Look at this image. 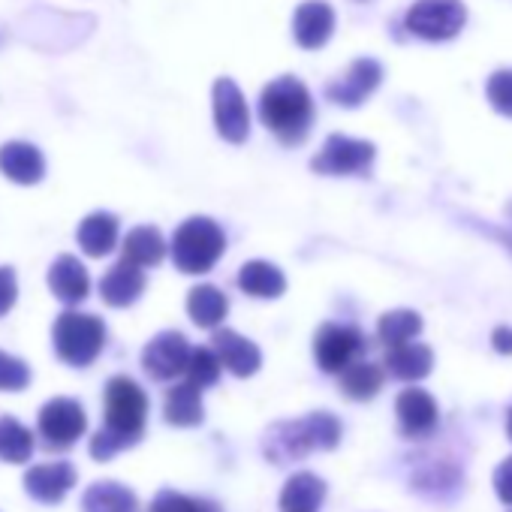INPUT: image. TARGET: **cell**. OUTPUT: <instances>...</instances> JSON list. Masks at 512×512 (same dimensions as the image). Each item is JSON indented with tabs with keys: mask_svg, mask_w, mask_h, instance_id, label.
<instances>
[{
	"mask_svg": "<svg viewBox=\"0 0 512 512\" xmlns=\"http://www.w3.org/2000/svg\"><path fill=\"white\" fill-rule=\"evenodd\" d=\"M374 145L365 139H350V136H329L323 151L314 157L311 169L320 175H368L374 163Z\"/></svg>",
	"mask_w": 512,
	"mask_h": 512,
	"instance_id": "52a82bcc",
	"label": "cell"
},
{
	"mask_svg": "<svg viewBox=\"0 0 512 512\" xmlns=\"http://www.w3.org/2000/svg\"><path fill=\"white\" fill-rule=\"evenodd\" d=\"M163 413H166V422L169 425H178V428H193L202 422L205 416V407H202V389L193 386V383H178L166 392V401H163Z\"/></svg>",
	"mask_w": 512,
	"mask_h": 512,
	"instance_id": "603a6c76",
	"label": "cell"
},
{
	"mask_svg": "<svg viewBox=\"0 0 512 512\" xmlns=\"http://www.w3.org/2000/svg\"><path fill=\"white\" fill-rule=\"evenodd\" d=\"M383 389V368L371 362H353L341 374V392L353 401H371Z\"/></svg>",
	"mask_w": 512,
	"mask_h": 512,
	"instance_id": "83f0119b",
	"label": "cell"
},
{
	"mask_svg": "<svg viewBox=\"0 0 512 512\" xmlns=\"http://www.w3.org/2000/svg\"><path fill=\"white\" fill-rule=\"evenodd\" d=\"M335 31V13L323 0H308L293 16V37L302 49H323Z\"/></svg>",
	"mask_w": 512,
	"mask_h": 512,
	"instance_id": "2e32d148",
	"label": "cell"
},
{
	"mask_svg": "<svg viewBox=\"0 0 512 512\" xmlns=\"http://www.w3.org/2000/svg\"><path fill=\"white\" fill-rule=\"evenodd\" d=\"M148 419V395L130 377H112L106 383V425L91 437V455L109 461L142 440Z\"/></svg>",
	"mask_w": 512,
	"mask_h": 512,
	"instance_id": "6da1fadb",
	"label": "cell"
},
{
	"mask_svg": "<svg viewBox=\"0 0 512 512\" xmlns=\"http://www.w3.org/2000/svg\"><path fill=\"white\" fill-rule=\"evenodd\" d=\"M19 299V281L10 266H0V317H7Z\"/></svg>",
	"mask_w": 512,
	"mask_h": 512,
	"instance_id": "e575fe53",
	"label": "cell"
},
{
	"mask_svg": "<svg viewBox=\"0 0 512 512\" xmlns=\"http://www.w3.org/2000/svg\"><path fill=\"white\" fill-rule=\"evenodd\" d=\"M187 314H190V320H193L196 326H202V329H217V326L226 320V314H229V299H226L217 287L199 284V287H193L190 296H187Z\"/></svg>",
	"mask_w": 512,
	"mask_h": 512,
	"instance_id": "484cf974",
	"label": "cell"
},
{
	"mask_svg": "<svg viewBox=\"0 0 512 512\" xmlns=\"http://www.w3.org/2000/svg\"><path fill=\"white\" fill-rule=\"evenodd\" d=\"M434 368V353L425 347V344H404V347H395L389 350L386 356V371L398 380H407V383H416L422 377H428Z\"/></svg>",
	"mask_w": 512,
	"mask_h": 512,
	"instance_id": "cb8c5ba5",
	"label": "cell"
},
{
	"mask_svg": "<svg viewBox=\"0 0 512 512\" xmlns=\"http://www.w3.org/2000/svg\"><path fill=\"white\" fill-rule=\"evenodd\" d=\"M398 425L407 437H428L437 428V401L425 389H404L395 401Z\"/></svg>",
	"mask_w": 512,
	"mask_h": 512,
	"instance_id": "4fadbf2b",
	"label": "cell"
},
{
	"mask_svg": "<svg viewBox=\"0 0 512 512\" xmlns=\"http://www.w3.org/2000/svg\"><path fill=\"white\" fill-rule=\"evenodd\" d=\"M76 238L88 256H106L118 244V217L109 211H94L79 223Z\"/></svg>",
	"mask_w": 512,
	"mask_h": 512,
	"instance_id": "44dd1931",
	"label": "cell"
},
{
	"mask_svg": "<svg viewBox=\"0 0 512 512\" xmlns=\"http://www.w3.org/2000/svg\"><path fill=\"white\" fill-rule=\"evenodd\" d=\"M82 512H136V494L121 482H94L82 497Z\"/></svg>",
	"mask_w": 512,
	"mask_h": 512,
	"instance_id": "4316f807",
	"label": "cell"
},
{
	"mask_svg": "<svg viewBox=\"0 0 512 512\" xmlns=\"http://www.w3.org/2000/svg\"><path fill=\"white\" fill-rule=\"evenodd\" d=\"M238 287L247 296H253V299H278L287 290V278H284V272L278 266L263 263V260H253V263L241 266Z\"/></svg>",
	"mask_w": 512,
	"mask_h": 512,
	"instance_id": "7402d4cb",
	"label": "cell"
},
{
	"mask_svg": "<svg viewBox=\"0 0 512 512\" xmlns=\"http://www.w3.org/2000/svg\"><path fill=\"white\" fill-rule=\"evenodd\" d=\"M485 94H488V103H491L500 115L512 118V70H497V73L488 79Z\"/></svg>",
	"mask_w": 512,
	"mask_h": 512,
	"instance_id": "836d02e7",
	"label": "cell"
},
{
	"mask_svg": "<svg viewBox=\"0 0 512 512\" xmlns=\"http://www.w3.org/2000/svg\"><path fill=\"white\" fill-rule=\"evenodd\" d=\"M380 79H383L380 64L371 61V58H359V61H353V67L347 70L344 79L329 82L326 97H329L332 103H338V106L353 109V106H362V103L377 91Z\"/></svg>",
	"mask_w": 512,
	"mask_h": 512,
	"instance_id": "7c38bea8",
	"label": "cell"
},
{
	"mask_svg": "<svg viewBox=\"0 0 512 512\" xmlns=\"http://www.w3.org/2000/svg\"><path fill=\"white\" fill-rule=\"evenodd\" d=\"M49 290L64 305H79V302L88 299L91 278H88V269L82 266L79 256H73V253L58 256V260L52 263V269H49Z\"/></svg>",
	"mask_w": 512,
	"mask_h": 512,
	"instance_id": "e0dca14e",
	"label": "cell"
},
{
	"mask_svg": "<svg viewBox=\"0 0 512 512\" xmlns=\"http://www.w3.org/2000/svg\"><path fill=\"white\" fill-rule=\"evenodd\" d=\"M419 332H422V317L416 311H389L377 323V335L389 350L410 344Z\"/></svg>",
	"mask_w": 512,
	"mask_h": 512,
	"instance_id": "f546056e",
	"label": "cell"
},
{
	"mask_svg": "<svg viewBox=\"0 0 512 512\" xmlns=\"http://www.w3.org/2000/svg\"><path fill=\"white\" fill-rule=\"evenodd\" d=\"M494 491L506 506H512V455L494 470Z\"/></svg>",
	"mask_w": 512,
	"mask_h": 512,
	"instance_id": "d590c367",
	"label": "cell"
},
{
	"mask_svg": "<svg viewBox=\"0 0 512 512\" xmlns=\"http://www.w3.org/2000/svg\"><path fill=\"white\" fill-rule=\"evenodd\" d=\"M34 455V434L19 422L4 416L0 419V458L7 464H25Z\"/></svg>",
	"mask_w": 512,
	"mask_h": 512,
	"instance_id": "f1b7e54d",
	"label": "cell"
},
{
	"mask_svg": "<svg viewBox=\"0 0 512 512\" xmlns=\"http://www.w3.org/2000/svg\"><path fill=\"white\" fill-rule=\"evenodd\" d=\"M491 347L500 353V356H512V329L509 326H497L491 332Z\"/></svg>",
	"mask_w": 512,
	"mask_h": 512,
	"instance_id": "8d00e7d4",
	"label": "cell"
},
{
	"mask_svg": "<svg viewBox=\"0 0 512 512\" xmlns=\"http://www.w3.org/2000/svg\"><path fill=\"white\" fill-rule=\"evenodd\" d=\"M0 172L16 184H37L46 175V157L31 142H7L0 148Z\"/></svg>",
	"mask_w": 512,
	"mask_h": 512,
	"instance_id": "d6986e66",
	"label": "cell"
},
{
	"mask_svg": "<svg viewBox=\"0 0 512 512\" xmlns=\"http://www.w3.org/2000/svg\"><path fill=\"white\" fill-rule=\"evenodd\" d=\"M326 500V482L317 473H293L281 491V512H320Z\"/></svg>",
	"mask_w": 512,
	"mask_h": 512,
	"instance_id": "ffe728a7",
	"label": "cell"
},
{
	"mask_svg": "<svg viewBox=\"0 0 512 512\" xmlns=\"http://www.w3.org/2000/svg\"><path fill=\"white\" fill-rule=\"evenodd\" d=\"M211 344H214V353H217L220 365L226 371H232L235 377H250V374L260 371V365H263L260 347H256L253 341H247V338H241L232 329H217Z\"/></svg>",
	"mask_w": 512,
	"mask_h": 512,
	"instance_id": "5bb4252c",
	"label": "cell"
},
{
	"mask_svg": "<svg viewBox=\"0 0 512 512\" xmlns=\"http://www.w3.org/2000/svg\"><path fill=\"white\" fill-rule=\"evenodd\" d=\"M52 341H55V353L61 362H67L73 368H85L100 356V350L106 344V326L94 314L67 311L55 320Z\"/></svg>",
	"mask_w": 512,
	"mask_h": 512,
	"instance_id": "5b68a950",
	"label": "cell"
},
{
	"mask_svg": "<svg viewBox=\"0 0 512 512\" xmlns=\"http://www.w3.org/2000/svg\"><path fill=\"white\" fill-rule=\"evenodd\" d=\"M341 443V422L332 413H311L296 422H278L266 434V455L275 464L305 458L314 449H335Z\"/></svg>",
	"mask_w": 512,
	"mask_h": 512,
	"instance_id": "3957f363",
	"label": "cell"
},
{
	"mask_svg": "<svg viewBox=\"0 0 512 512\" xmlns=\"http://www.w3.org/2000/svg\"><path fill=\"white\" fill-rule=\"evenodd\" d=\"M193 347L181 332H160L142 350V368L151 380H172L187 371Z\"/></svg>",
	"mask_w": 512,
	"mask_h": 512,
	"instance_id": "30bf717a",
	"label": "cell"
},
{
	"mask_svg": "<svg viewBox=\"0 0 512 512\" xmlns=\"http://www.w3.org/2000/svg\"><path fill=\"white\" fill-rule=\"evenodd\" d=\"M220 359H217V353L214 350H208V347H196L193 353H190V362H187V383H193V386H199V389H205V386H214L217 380H220Z\"/></svg>",
	"mask_w": 512,
	"mask_h": 512,
	"instance_id": "4dcf8cb0",
	"label": "cell"
},
{
	"mask_svg": "<svg viewBox=\"0 0 512 512\" xmlns=\"http://www.w3.org/2000/svg\"><path fill=\"white\" fill-rule=\"evenodd\" d=\"M28 383H31V368L22 359L0 350V392H22L28 389Z\"/></svg>",
	"mask_w": 512,
	"mask_h": 512,
	"instance_id": "d6a6232c",
	"label": "cell"
},
{
	"mask_svg": "<svg viewBox=\"0 0 512 512\" xmlns=\"http://www.w3.org/2000/svg\"><path fill=\"white\" fill-rule=\"evenodd\" d=\"M148 512H220L217 503L211 500H202V497H187L181 491H160L151 503Z\"/></svg>",
	"mask_w": 512,
	"mask_h": 512,
	"instance_id": "1f68e13d",
	"label": "cell"
},
{
	"mask_svg": "<svg viewBox=\"0 0 512 512\" xmlns=\"http://www.w3.org/2000/svg\"><path fill=\"white\" fill-rule=\"evenodd\" d=\"M73 485H76V467L67 461L37 464L25 473V491L40 503H61Z\"/></svg>",
	"mask_w": 512,
	"mask_h": 512,
	"instance_id": "9a60e30c",
	"label": "cell"
},
{
	"mask_svg": "<svg viewBox=\"0 0 512 512\" xmlns=\"http://www.w3.org/2000/svg\"><path fill=\"white\" fill-rule=\"evenodd\" d=\"M467 22L461 0H416L407 10V31L422 40H452Z\"/></svg>",
	"mask_w": 512,
	"mask_h": 512,
	"instance_id": "8992f818",
	"label": "cell"
},
{
	"mask_svg": "<svg viewBox=\"0 0 512 512\" xmlns=\"http://www.w3.org/2000/svg\"><path fill=\"white\" fill-rule=\"evenodd\" d=\"M40 437L49 449H70L88 428V416L76 398H52L37 416Z\"/></svg>",
	"mask_w": 512,
	"mask_h": 512,
	"instance_id": "ba28073f",
	"label": "cell"
},
{
	"mask_svg": "<svg viewBox=\"0 0 512 512\" xmlns=\"http://www.w3.org/2000/svg\"><path fill=\"white\" fill-rule=\"evenodd\" d=\"M362 350H365V335L353 326L326 323L314 338V356L326 374H344Z\"/></svg>",
	"mask_w": 512,
	"mask_h": 512,
	"instance_id": "9c48e42d",
	"label": "cell"
},
{
	"mask_svg": "<svg viewBox=\"0 0 512 512\" xmlns=\"http://www.w3.org/2000/svg\"><path fill=\"white\" fill-rule=\"evenodd\" d=\"M260 118L284 145H302L314 124V100L296 76H281L266 85L260 97Z\"/></svg>",
	"mask_w": 512,
	"mask_h": 512,
	"instance_id": "7a4b0ae2",
	"label": "cell"
},
{
	"mask_svg": "<svg viewBox=\"0 0 512 512\" xmlns=\"http://www.w3.org/2000/svg\"><path fill=\"white\" fill-rule=\"evenodd\" d=\"M163 256H166V241H163L160 229H154V226H136V229L127 232L121 260H127V263H133L139 269H151V266H157L163 260Z\"/></svg>",
	"mask_w": 512,
	"mask_h": 512,
	"instance_id": "d4e9b609",
	"label": "cell"
},
{
	"mask_svg": "<svg viewBox=\"0 0 512 512\" xmlns=\"http://www.w3.org/2000/svg\"><path fill=\"white\" fill-rule=\"evenodd\" d=\"M214 127L232 145H241L250 133V112L232 79L214 82Z\"/></svg>",
	"mask_w": 512,
	"mask_h": 512,
	"instance_id": "8fae6325",
	"label": "cell"
},
{
	"mask_svg": "<svg viewBox=\"0 0 512 512\" xmlns=\"http://www.w3.org/2000/svg\"><path fill=\"white\" fill-rule=\"evenodd\" d=\"M506 434H509V440H512V410H509V419H506Z\"/></svg>",
	"mask_w": 512,
	"mask_h": 512,
	"instance_id": "74e56055",
	"label": "cell"
},
{
	"mask_svg": "<svg viewBox=\"0 0 512 512\" xmlns=\"http://www.w3.org/2000/svg\"><path fill=\"white\" fill-rule=\"evenodd\" d=\"M145 293V272L127 260L112 266L100 281V296L109 308H130Z\"/></svg>",
	"mask_w": 512,
	"mask_h": 512,
	"instance_id": "ac0fdd59",
	"label": "cell"
},
{
	"mask_svg": "<svg viewBox=\"0 0 512 512\" xmlns=\"http://www.w3.org/2000/svg\"><path fill=\"white\" fill-rule=\"evenodd\" d=\"M226 250V235L211 217H190L172 235V263L184 275H205Z\"/></svg>",
	"mask_w": 512,
	"mask_h": 512,
	"instance_id": "277c9868",
	"label": "cell"
}]
</instances>
